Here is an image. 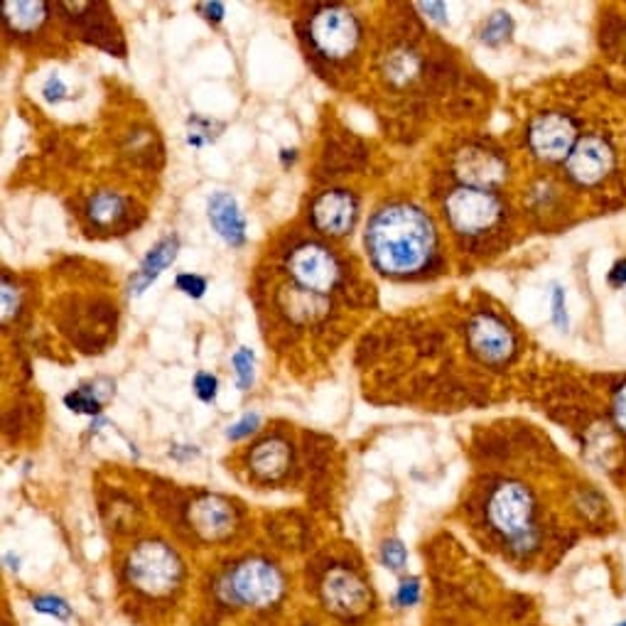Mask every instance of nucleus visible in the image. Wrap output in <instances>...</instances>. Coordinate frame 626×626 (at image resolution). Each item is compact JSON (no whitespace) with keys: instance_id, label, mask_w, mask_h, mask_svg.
Masks as SVG:
<instances>
[{"instance_id":"obj_1","label":"nucleus","mask_w":626,"mask_h":626,"mask_svg":"<svg viewBox=\"0 0 626 626\" xmlns=\"http://www.w3.org/2000/svg\"><path fill=\"white\" fill-rule=\"evenodd\" d=\"M438 236L430 216L413 204H391L376 212L366 231V249L378 271L388 275L421 273L433 261Z\"/></svg>"},{"instance_id":"obj_2","label":"nucleus","mask_w":626,"mask_h":626,"mask_svg":"<svg viewBox=\"0 0 626 626\" xmlns=\"http://www.w3.org/2000/svg\"><path fill=\"white\" fill-rule=\"evenodd\" d=\"M183 561L163 540H143L126 558V580L146 597H165L183 583Z\"/></svg>"},{"instance_id":"obj_3","label":"nucleus","mask_w":626,"mask_h":626,"mask_svg":"<svg viewBox=\"0 0 626 626\" xmlns=\"http://www.w3.org/2000/svg\"><path fill=\"white\" fill-rule=\"evenodd\" d=\"M283 590H286V580L278 565L263 558H249L226 573L220 583V597L226 604L251 606V610H263L280 600Z\"/></svg>"},{"instance_id":"obj_4","label":"nucleus","mask_w":626,"mask_h":626,"mask_svg":"<svg viewBox=\"0 0 626 626\" xmlns=\"http://www.w3.org/2000/svg\"><path fill=\"white\" fill-rule=\"evenodd\" d=\"M489 524L509 538L516 550H526L536 543L534 530V499L518 481H506L491 494L487 506Z\"/></svg>"},{"instance_id":"obj_5","label":"nucleus","mask_w":626,"mask_h":626,"mask_svg":"<svg viewBox=\"0 0 626 626\" xmlns=\"http://www.w3.org/2000/svg\"><path fill=\"white\" fill-rule=\"evenodd\" d=\"M362 27H359L356 15L341 5H327L312 15L310 21V40L317 47V52L327 60H347L356 52Z\"/></svg>"},{"instance_id":"obj_6","label":"nucleus","mask_w":626,"mask_h":626,"mask_svg":"<svg viewBox=\"0 0 626 626\" xmlns=\"http://www.w3.org/2000/svg\"><path fill=\"white\" fill-rule=\"evenodd\" d=\"M445 214L454 231L472 236L491 229L499 222L501 202L489 189L460 187L445 202Z\"/></svg>"},{"instance_id":"obj_7","label":"nucleus","mask_w":626,"mask_h":626,"mask_svg":"<svg viewBox=\"0 0 626 626\" xmlns=\"http://www.w3.org/2000/svg\"><path fill=\"white\" fill-rule=\"evenodd\" d=\"M290 278L308 292H329L339 280V263L329 249L320 243H302L288 259Z\"/></svg>"},{"instance_id":"obj_8","label":"nucleus","mask_w":626,"mask_h":626,"mask_svg":"<svg viewBox=\"0 0 626 626\" xmlns=\"http://www.w3.org/2000/svg\"><path fill=\"white\" fill-rule=\"evenodd\" d=\"M322 602L331 614L359 616L372 604V592L366 583L354 571L347 567H331L322 580Z\"/></svg>"},{"instance_id":"obj_9","label":"nucleus","mask_w":626,"mask_h":626,"mask_svg":"<svg viewBox=\"0 0 626 626\" xmlns=\"http://www.w3.org/2000/svg\"><path fill=\"white\" fill-rule=\"evenodd\" d=\"M528 143L540 160H563L565 155L571 158L575 143L573 121L561 116V113H543L530 126Z\"/></svg>"},{"instance_id":"obj_10","label":"nucleus","mask_w":626,"mask_h":626,"mask_svg":"<svg viewBox=\"0 0 626 626\" xmlns=\"http://www.w3.org/2000/svg\"><path fill=\"white\" fill-rule=\"evenodd\" d=\"M470 347L481 362L504 364L514 356L516 341L504 322L494 315H479L470 325Z\"/></svg>"},{"instance_id":"obj_11","label":"nucleus","mask_w":626,"mask_h":626,"mask_svg":"<svg viewBox=\"0 0 626 626\" xmlns=\"http://www.w3.org/2000/svg\"><path fill=\"white\" fill-rule=\"evenodd\" d=\"M312 224L327 236H345L354 229L356 224V199L347 189H329L320 195L312 204Z\"/></svg>"},{"instance_id":"obj_12","label":"nucleus","mask_w":626,"mask_h":626,"mask_svg":"<svg viewBox=\"0 0 626 626\" xmlns=\"http://www.w3.org/2000/svg\"><path fill=\"white\" fill-rule=\"evenodd\" d=\"M189 524H192L195 534L204 540H222L234 530L236 526V511L229 501L222 497L204 494L192 501L189 506Z\"/></svg>"},{"instance_id":"obj_13","label":"nucleus","mask_w":626,"mask_h":626,"mask_svg":"<svg viewBox=\"0 0 626 626\" xmlns=\"http://www.w3.org/2000/svg\"><path fill=\"white\" fill-rule=\"evenodd\" d=\"M612 150L600 138H585L567 158V173L580 185H597L612 170Z\"/></svg>"},{"instance_id":"obj_14","label":"nucleus","mask_w":626,"mask_h":626,"mask_svg":"<svg viewBox=\"0 0 626 626\" xmlns=\"http://www.w3.org/2000/svg\"><path fill=\"white\" fill-rule=\"evenodd\" d=\"M458 175L467 183V187L487 189L506 177V165L504 160L489 153V150L467 148L458 155Z\"/></svg>"},{"instance_id":"obj_15","label":"nucleus","mask_w":626,"mask_h":626,"mask_svg":"<svg viewBox=\"0 0 626 626\" xmlns=\"http://www.w3.org/2000/svg\"><path fill=\"white\" fill-rule=\"evenodd\" d=\"M206 216L212 229L229 246H241L246 241V216L229 192H214L209 197Z\"/></svg>"},{"instance_id":"obj_16","label":"nucleus","mask_w":626,"mask_h":626,"mask_svg":"<svg viewBox=\"0 0 626 626\" xmlns=\"http://www.w3.org/2000/svg\"><path fill=\"white\" fill-rule=\"evenodd\" d=\"M177 251H179L177 236H167V239L160 241L155 249H150L146 261L140 263V268L130 278L133 296H143V292L160 278V273H163L167 265L177 259Z\"/></svg>"},{"instance_id":"obj_17","label":"nucleus","mask_w":626,"mask_h":626,"mask_svg":"<svg viewBox=\"0 0 626 626\" xmlns=\"http://www.w3.org/2000/svg\"><path fill=\"white\" fill-rule=\"evenodd\" d=\"M288 467H290V445L278 438L255 445V450L251 452V470L265 481L283 477Z\"/></svg>"},{"instance_id":"obj_18","label":"nucleus","mask_w":626,"mask_h":626,"mask_svg":"<svg viewBox=\"0 0 626 626\" xmlns=\"http://www.w3.org/2000/svg\"><path fill=\"white\" fill-rule=\"evenodd\" d=\"M87 216L97 229L111 231V229H121V226L128 222L130 209L126 199H123L118 192H99L89 199Z\"/></svg>"},{"instance_id":"obj_19","label":"nucleus","mask_w":626,"mask_h":626,"mask_svg":"<svg viewBox=\"0 0 626 626\" xmlns=\"http://www.w3.org/2000/svg\"><path fill=\"white\" fill-rule=\"evenodd\" d=\"M3 17L13 33H35L47 21V3H3Z\"/></svg>"},{"instance_id":"obj_20","label":"nucleus","mask_w":626,"mask_h":626,"mask_svg":"<svg viewBox=\"0 0 626 626\" xmlns=\"http://www.w3.org/2000/svg\"><path fill=\"white\" fill-rule=\"evenodd\" d=\"M64 403L72 413H79V415H101V408H103V401H101L97 386L74 388L72 393H66Z\"/></svg>"},{"instance_id":"obj_21","label":"nucleus","mask_w":626,"mask_h":626,"mask_svg":"<svg viewBox=\"0 0 626 626\" xmlns=\"http://www.w3.org/2000/svg\"><path fill=\"white\" fill-rule=\"evenodd\" d=\"M33 610L40 612L45 616H54V619L66 622L72 619V606L66 600L57 594H40V597H33Z\"/></svg>"},{"instance_id":"obj_22","label":"nucleus","mask_w":626,"mask_h":626,"mask_svg":"<svg viewBox=\"0 0 626 626\" xmlns=\"http://www.w3.org/2000/svg\"><path fill=\"white\" fill-rule=\"evenodd\" d=\"M231 364L236 368V384H239L241 391H249L253 384V366H255V356L251 349H236L231 356Z\"/></svg>"},{"instance_id":"obj_23","label":"nucleus","mask_w":626,"mask_h":626,"mask_svg":"<svg viewBox=\"0 0 626 626\" xmlns=\"http://www.w3.org/2000/svg\"><path fill=\"white\" fill-rule=\"evenodd\" d=\"M511 33V17L509 13H494L487 21V25H484V42H491V45H497L501 40H506Z\"/></svg>"},{"instance_id":"obj_24","label":"nucleus","mask_w":626,"mask_h":626,"mask_svg":"<svg viewBox=\"0 0 626 626\" xmlns=\"http://www.w3.org/2000/svg\"><path fill=\"white\" fill-rule=\"evenodd\" d=\"M393 602L396 606H401V610H408V606H415L421 602V580L417 577H405L398 585V590L393 594Z\"/></svg>"},{"instance_id":"obj_25","label":"nucleus","mask_w":626,"mask_h":626,"mask_svg":"<svg viewBox=\"0 0 626 626\" xmlns=\"http://www.w3.org/2000/svg\"><path fill=\"white\" fill-rule=\"evenodd\" d=\"M381 561L388 571H403L408 563V550L401 540H386L381 548Z\"/></svg>"},{"instance_id":"obj_26","label":"nucleus","mask_w":626,"mask_h":626,"mask_svg":"<svg viewBox=\"0 0 626 626\" xmlns=\"http://www.w3.org/2000/svg\"><path fill=\"white\" fill-rule=\"evenodd\" d=\"M175 286H177V290H183L185 296H189V298H202L204 290H206V280L202 278V275L183 273V275H177Z\"/></svg>"},{"instance_id":"obj_27","label":"nucleus","mask_w":626,"mask_h":626,"mask_svg":"<svg viewBox=\"0 0 626 626\" xmlns=\"http://www.w3.org/2000/svg\"><path fill=\"white\" fill-rule=\"evenodd\" d=\"M259 425H261V417L255 415V413H249V415H243L239 423L229 425V430H226V438H229V440H243V438H249L251 433L259 430Z\"/></svg>"},{"instance_id":"obj_28","label":"nucleus","mask_w":626,"mask_h":626,"mask_svg":"<svg viewBox=\"0 0 626 626\" xmlns=\"http://www.w3.org/2000/svg\"><path fill=\"white\" fill-rule=\"evenodd\" d=\"M216 388H220V381L212 374H197L195 376V393L202 398L204 403H212L216 398Z\"/></svg>"},{"instance_id":"obj_29","label":"nucleus","mask_w":626,"mask_h":626,"mask_svg":"<svg viewBox=\"0 0 626 626\" xmlns=\"http://www.w3.org/2000/svg\"><path fill=\"white\" fill-rule=\"evenodd\" d=\"M17 308H21V292H17L11 283H3V320L11 322Z\"/></svg>"},{"instance_id":"obj_30","label":"nucleus","mask_w":626,"mask_h":626,"mask_svg":"<svg viewBox=\"0 0 626 626\" xmlns=\"http://www.w3.org/2000/svg\"><path fill=\"white\" fill-rule=\"evenodd\" d=\"M42 93H45V99H47V101H52V103H57V101H62V99H64L66 87H64V82H62L60 74H52V77L47 79Z\"/></svg>"},{"instance_id":"obj_31","label":"nucleus","mask_w":626,"mask_h":626,"mask_svg":"<svg viewBox=\"0 0 626 626\" xmlns=\"http://www.w3.org/2000/svg\"><path fill=\"white\" fill-rule=\"evenodd\" d=\"M553 320L561 329H567V312H565V292L553 288Z\"/></svg>"},{"instance_id":"obj_32","label":"nucleus","mask_w":626,"mask_h":626,"mask_svg":"<svg viewBox=\"0 0 626 626\" xmlns=\"http://www.w3.org/2000/svg\"><path fill=\"white\" fill-rule=\"evenodd\" d=\"M614 417L616 425L626 433V384L619 388V393L614 398Z\"/></svg>"},{"instance_id":"obj_33","label":"nucleus","mask_w":626,"mask_h":626,"mask_svg":"<svg viewBox=\"0 0 626 626\" xmlns=\"http://www.w3.org/2000/svg\"><path fill=\"white\" fill-rule=\"evenodd\" d=\"M197 11L206 13V15H204L206 21L220 23L222 17H224V13H226V8H224V3H202V5H197Z\"/></svg>"},{"instance_id":"obj_34","label":"nucleus","mask_w":626,"mask_h":626,"mask_svg":"<svg viewBox=\"0 0 626 626\" xmlns=\"http://www.w3.org/2000/svg\"><path fill=\"white\" fill-rule=\"evenodd\" d=\"M421 11L430 13L433 21H440V23H445V15H448V8H445L442 3H421Z\"/></svg>"},{"instance_id":"obj_35","label":"nucleus","mask_w":626,"mask_h":626,"mask_svg":"<svg viewBox=\"0 0 626 626\" xmlns=\"http://www.w3.org/2000/svg\"><path fill=\"white\" fill-rule=\"evenodd\" d=\"M612 283H616V286H622V283H626V261H622V263H616V265H614V271H612Z\"/></svg>"},{"instance_id":"obj_36","label":"nucleus","mask_w":626,"mask_h":626,"mask_svg":"<svg viewBox=\"0 0 626 626\" xmlns=\"http://www.w3.org/2000/svg\"><path fill=\"white\" fill-rule=\"evenodd\" d=\"M614 626H626V622H619V624H614Z\"/></svg>"}]
</instances>
